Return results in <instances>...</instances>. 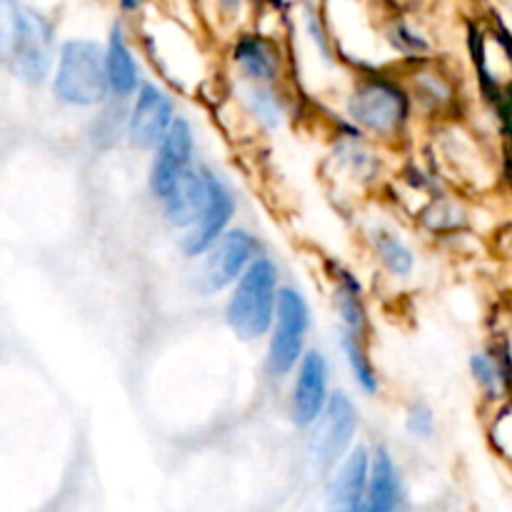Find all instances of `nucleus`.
<instances>
[{"instance_id": "nucleus-1", "label": "nucleus", "mask_w": 512, "mask_h": 512, "mask_svg": "<svg viewBox=\"0 0 512 512\" xmlns=\"http://www.w3.org/2000/svg\"><path fill=\"white\" fill-rule=\"evenodd\" d=\"M415 113L400 68L358 70L343 90V120L378 145H398L408 138Z\"/></svg>"}, {"instance_id": "nucleus-2", "label": "nucleus", "mask_w": 512, "mask_h": 512, "mask_svg": "<svg viewBox=\"0 0 512 512\" xmlns=\"http://www.w3.org/2000/svg\"><path fill=\"white\" fill-rule=\"evenodd\" d=\"M138 45L150 60L158 80L180 93H198L208 80V60H205L200 40L178 15L160 13L150 8L148 13L133 20Z\"/></svg>"}, {"instance_id": "nucleus-3", "label": "nucleus", "mask_w": 512, "mask_h": 512, "mask_svg": "<svg viewBox=\"0 0 512 512\" xmlns=\"http://www.w3.org/2000/svg\"><path fill=\"white\" fill-rule=\"evenodd\" d=\"M280 288H283L280 265L275 263L273 255L263 253L228 290L223 318L230 333L243 343H258L268 338L278 310Z\"/></svg>"}, {"instance_id": "nucleus-4", "label": "nucleus", "mask_w": 512, "mask_h": 512, "mask_svg": "<svg viewBox=\"0 0 512 512\" xmlns=\"http://www.w3.org/2000/svg\"><path fill=\"white\" fill-rule=\"evenodd\" d=\"M50 88L68 108H100L110 100L105 45L95 38H68L58 48Z\"/></svg>"}, {"instance_id": "nucleus-5", "label": "nucleus", "mask_w": 512, "mask_h": 512, "mask_svg": "<svg viewBox=\"0 0 512 512\" xmlns=\"http://www.w3.org/2000/svg\"><path fill=\"white\" fill-rule=\"evenodd\" d=\"M265 253L258 233L243 225H233L218 243L210 245L190 270V288L200 298L223 295L243 278L245 270Z\"/></svg>"}, {"instance_id": "nucleus-6", "label": "nucleus", "mask_w": 512, "mask_h": 512, "mask_svg": "<svg viewBox=\"0 0 512 512\" xmlns=\"http://www.w3.org/2000/svg\"><path fill=\"white\" fill-rule=\"evenodd\" d=\"M310 328H313V310H310L308 298L300 288L283 283L273 328L265 338L268 340V348H265V373H268V378H293L295 368H298L300 360L310 348Z\"/></svg>"}, {"instance_id": "nucleus-7", "label": "nucleus", "mask_w": 512, "mask_h": 512, "mask_svg": "<svg viewBox=\"0 0 512 512\" xmlns=\"http://www.w3.org/2000/svg\"><path fill=\"white\" fill-rule=\"evenodd\" d=\"M225 63L233 78L248 80V83H295L293 55L285 43V35L268 33L258 25H248L230 35Z\"/></svg>"}, {"instance_id": "nucleus-8", "label": "nucleus", "mask_w": 512, "mask_h": 512, "mask_svg": "<svg viewBox=\"0 0 512 512\" xmlns=\"http://www.w3.org/2000/svg\"><path fill=\"white\" fill-rule=\"evenodd\" d=\"M360 430V408L353 395L343 388H335L325 405L323 415L310 425L308 450L318 470L333 473L340 460L355 448Z\"/></svg>"}, {"instance_id": "nucleus-9", "label": "nucleus", "mask_w": 512, "mask_h": 512, "mask_svg": "<svg viewBox=\"0 0 512 512\" xmlns=\"http://www.w3.org/2000/svg\"><path fill=\"white\" fill-rule=\"evenodd\" d=\"M178 98L170 85L145 78L138 93L128 100V133L125 143L138 153H153L178 118Z\"/></svg>"}, {"instance_id": "nucleus-10", "label": "nucleus", "mask_w": 512, "mask_h": 512, "mask_svg": "<svg viewBox=\"0 0 512 512\" xmlns=\"http://www.w3.org/2000/svg\"><path fill=\"white\" fill-rule=\"evenodd\" d=\"M230 95H233L238 115L255 133H278L288 128L290 120L298 115V85L295 83L265 85L233 78Z\"/></svg>"}, {"instance_id": "nucleus-11", "label": "nucleus", "mask_w": 512, "mask_h": 512, "mask_svg": "<svg viewBox=\"0 0 512 512\" xmlns=\"http://www.w3.org/2000/svg\"><path fill=\"white\" fill-rule=\"evenodd\" d=\"M55 60H58V53H55L53 20L38 8L25 5L13 55H10V68L23 83L40 85L48 80V75H53Z\"/></svg>"}, {"instance_id": "nucleus-12", "label": "nucleus", "mask_w": 512, "mask_h": 512, "mask_svg": "<svg viewBox=\"0 0 512 512\" xmlns=\"http://www.w3.org/2000/svg\"><path fill=\"white\" fill-rule=\"evenodd\" d=\"M238 215V198L228 180L210 168V193L200 218L185 233L178 235V250L188 263L198 260L213 243H218L235 225Z\"/></svg>"}, {"instance_id": "nucleus-13", "label": "nucleus", "mask_w": 512, "mask_h": 512, "mask_svg": "<svg viewBox=\"0 0 512 512\" xmlns=\"http://www.w3.org/2000/svg\"><path fill=\"white\" fill-rule=\"evenodd\" d=\"M333 370L328 355L310 345L300 365L293 373L288 395L290 423L298 430H308L323 415L330 395H333Z\"/></svg>"}, {"instance_id": "nucleus-14", "label": "nucleus", "mask_w": 512, "mask_h": 512, "mask_svg": "<svg viewBox=\"0 0 512 512\" xmlns=\"http://www.w3.org/2000/svg\"><path fill=\"white\" fill-rule=\"evenodd\" d=\"M195 150H198V135H195L193 120L178 115L175 123L170 125L168 135L150 153L148 193L155 203L163 200L170 193V188L198 163Z\"/></svg>"}, {"instance_id": "nucleus-15", "label": "nucleus", "mask_w": 512, "mask_h": 512, "mask_svg": "<svg viewBox=\"0 0 512 512\" xmlns=\"http://www.w3.org/2000/svg\"><path fill=\"white\" fill-rule=\"evenodd\" d=\"M105 73H108L110 98L125 100L128 103L138 88L143 85V63H140L138 35H135L133 20L120 18L110 23L108 35H105Z\"/></svg>"}, {"instance_id": "nucleus-16", "label": "nucleus", "mask_w": 512, "mask_h": 512, "mask_svg": "<svg viewBox=\"0 0 512 512\" xmlns=\"http://www.w3.org/2000/svg\"><path fill=\"white\" fill-rule=\"evenodd\" d=\"M405 85L413 95L415 110L433 118H450L458 110L460 90L453 70L438 58L420 60L400 68Z\"/></svg>"}, {"instance_id": "nucleus-17", "label": "nucleus", "mask_w": 512, "mask_h": 512, "mask_svg": "<svg viewBox=\"0 0 512 512\" xmlns=\"http://www.w3.org/2000/svg\"><path fill=\"white\" fill-rule=\"evenodd\" d=\"M345 123V120H343ZM330 163L333 175L340 185H348L353 190H368L380 183L383 175V158H380V145L345 123L343 133L335 138L330 150Z\"/></svg>"}, {"instance_id": "nucleus-18", "label": "nucleus", "mask_w": 512, "mask_h": 512, "mask_svg": "<svg viewBox=\"0 0 512 512\" xmlns=\"http://www.w3.org/2000/svg\"><path fill=\"white\" fill-rule=\"evenodd\" d=\"M210 193V165L195 163L178 183L170 188L163 200H158L160 218L175 233H185L205 208Z\"/></svg>"}, {"instance_id": "nucleus-19", "label": "nucleus", "mask_w": 512, "mask_h": 512, "mask_svg": "<svg viewBox=\"0 0 512 512\" xmlns=\"http://www.w3.org/2000/svg\"><path fill=\"white\" fill-rule=\"evenodd\" d=\"M328 488V512H360L370 475V448L358 443L333 470Z\"/></svg>"}, {"instance_id": "nucleus-20", "label": "nucleus", "mask_w": 512, "mask_h": 512, "mask_svg": "<svg viewBox=\"0 0 512 512\" xmlns=\"http://www.w3.org/2000/svg\"><path fill=\"white\" fill-rule=\"evenodd\" d=\"M330 298H333V310L340 320V330L368 338L370 310L365 290L358 275L340 263L330 265Z\"/></svg>"}, {"instance_id": "nucleus-21", "label": "nucleus", "mask_w": 512, "mask_h": 512, "mask_svg": "<svg viewBox=\"0 0 512 512\" xmlns=\"http://www.w3.org/2000/svg\"><path fill=\"white\" fill-rule=\"evenodd\" d=\"M370 245V253L378 260L380 268L395 280H410L418 270V253L413 243L405 238L395 225L390 223H373L365 233Z\"/></svg>"}, {"instance_id": "nucleus-22", "label": "nucleus", "mask_w": 512, "mask_h": 512, "mask_svg": "<svg viewBox=\"0 0 512 512\" xmlns=\"http://www.w3.org/2000/svg\"><path fill=\"white\" fill-rule=\"evenodd\" d=\"M400 473L388 445L370 448V475L360 512H398Z\"/></svg>"}, {"instance_id": "nucleus-23", "label": "nucleus", "mask_w": 512, "mask_h": 512, "mask_svg": "<svg viewBox=\"0 0 512 512\" xmlns=\"http://www.w3.org/2000/svg\"><path fill=\"white\" fill-rule=\"evenodd\" d=\"M468 370L485 400H500L512 390V365L505 343L470 353Z\"/></svg>"}, {"instance_id": "nucleus-24", "label": "nucleus", "mask_w": 512, "mask_h": 512, "mask_svg": "<svg viewBox=\"0 0 512 512\" xmlns=\"http://www.w3.org/2000/svg\"><path fill=\"white\" fill-rule=\"evenodd\" d=\"M338 348L340 353H343V360L345 365H348V373L350 378H353L355 388L363 395H368V398L380 395L383 383H380V373L378 368H375L373 355H370L368 350V338L348 333V330H340Z\"/></svg>"}, {"instance_id": "nucleus-25", "label": "nucleus", "mask_w": 512, "mask_h": 512, "mask_svg": "<svg viewBox=\"0 0 512 512\" xmlns=\"http://www.w3.org/2000/svg\"><path fill=\"white\" fill-rule=\"evenodd\" d=\"M125 133H128V103L125 100L110 98L108 103L95 108L93 120L88 125L90 148L98 153H108L125 143Z\"/></svg>"}, {"instance_id": "nucleus-26", "label": "nucleus", "mask_w": 512, "mask_h": 512, "mask_svg": "<svg viewBox=\"0 0 512 512\" xmlns=\"http://www.w3.org/2000/svg\"><path fill=\"white\" fill-rule=\"evenodd\" d=\"M420 225L433 235H455L465 228V210L448 198V193H440L428 198L425 208L418 213Z\"/></svg>"}, {"instance_id": "nucleus-27", "label": "nucleus", "mask_w": 512, "mask_h": 512, "mask_svg": "<svg viewBox=\"0 0 512 512\" xmlns=\"http://www.w3.org/2000/svg\"><path fill=\"white\" fill-rule=\"evenodd\" d=\"M195 8L210 10L218 20V25L230 28V35L238 30L248 28L250 18L258 13V3L255 0H195Z\"/></svg>"}, {"instance_id": "nucleus-28", "label": "nucleus", "mask_w": 512, "mask_h": 512, "mask_svg": "<svg viewBox=\"0 0 512 512\" xmlns=\"http://www.w3.org/2000/svg\"><path fill=\"white\" fill-rule=\"evenodd\" d=\"M23 10L25 5L20 0H0V63H10Z\"/></svg>"}, {"instance_id": "nucleus-29", "label": "nucleus", "mask_w": 512, "mask_h": 512, "mask_svg": "<svg viewBox=\"0 0 512 512\" xmlns=\"http://www.w3.org/2000/svg\"><path fill=\"white\" fill-rule=\"evenodd\" d=\"M435 430H438L435 410L423 400H413L405 410V433L418 443H425V440L435 438Z\"/></svg>"}, {"instance_id": "nucleus-30", "label": "nucleus", "mask_w": 512, "mask_h": 512, "mask_svg": "<svg viewBox=\"0 0 512 512\" xmlns=\"http://www.w3.org/2000/svg\"><path fill=\"white\" fill-rule=\"evenodd\" d=\"M108 3L113 5L120 18L128 20H138L140 15L153 8V0H108Z\"/></svg>"}, {"instance_id": "nucleus-31", "label": "nucleus", "mask_w": 512, "mask_h": 512, "mask_svg": "<svg viewBox=\"0 0 512 512\" xmlns=\"http://www.w3.org/2000/svg\"><path fill=\"white\" fill-rule=\"evenodd\" d=\"M380 3H383L385 8H408L413 0H380Z\"/></svg>"}, {"instance_id": "nucleus-32", "label": "nucleus", "mask_w": 512, "mask_h": 512, "mask_svg": "<svg viewBox=\"0 0 512 512\" xmlns=\"http://www.w3.org/2000/svg\"><path fill=\"white\" fill-rule=\"evenodd\" d=\"M505 348H508V355H510V365H512V338L505 343Z\"/></svg>"}]
</instances>
